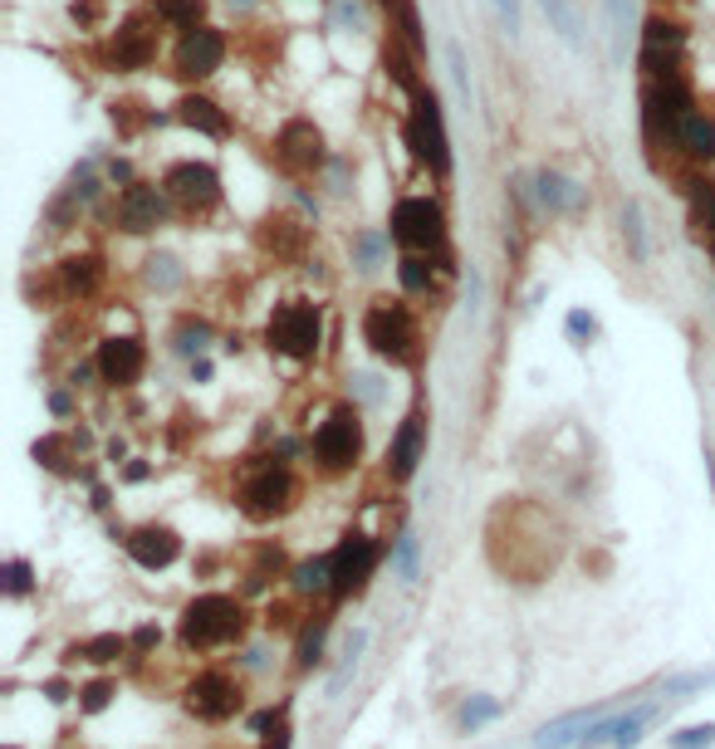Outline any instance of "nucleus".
<instances>
[{
	"label": "nucleus",
	"instance_id": "nucleus-1",
	"mask_svg": "<svg viewBox=\"0 0 715 749\" xmlns=\"http://www.w3.org/2000/svg\"><path fill=\"white\" fill-rule=\"evenodd\" d=\"M245 632V612L235 598L225 593H201L197 603L181 612V642L197 646V652H211V646H225Z\"/></svg>",
	"mask_w": 715,
	"mask_h": 749
},
{
	"label": "nucleus",
	"instance_id": "nucleus-2",
	"mask_svg": "<svg viewBox=\"0 0 715 749\" xmlns=\"http://www.w3.org/2000/svg\"><path fill=\"white\" fill-rule=\"evenodd\" d=\"M362 338L378 358L388 362H417V319L407 304H392V299H372L368 314H362Z\"/></svg>",
	"mask_w": 715,
	"mask_h": 749
},
{
	"label": "nucleus",
	"instance_id": "nucleus-3",
	"mask_svg": "<svg viewBox=\"0 0 715 749\" xmlns=\"http://www.w3.org/2000/svg\"><path fill=\"white\" fill-rule=\"evenodd\" d=\"M407 143L412 152L422 157L437 177L451 172V138H446V123H441V104L431 88H417L412 94V118H407Z\"/></svg>",
	"mask_w": 715,
	"mask_h": 749
},
{
	"label": "nucleus",
	"instance_id": "nucleus-4",
	"mask_svg": "<svg viewBox=\"0 0 715 749\" xmlns=\"http://www.w3.org/2000/svg\"><path fill=\"white\" fill-rule=\"evenodd\" d=\"M392 241L412 250V255L441 250V241H446V211L431 197H402L392 207Z\"/></svg>",
	"mask_w": 715,
	"mask_h": 749
},
{
	"label": "nucleus",
	"instance_id": "nucleus-5",
	"mask_svg": "<svg viewBox=\"0 0 715 749\" xmlns=\"http://www.w3.org/2000/svg\"><path fill=\"white\" fill-rule=\"evenodd\" d=\"M319 334H324L319 304H304V299L280 304L275 319H270V348H280L285 358H314Z\"/></svg>",
	"mask_w": 715,
	"mask_h": 749
},
{
	"label": "nucleus",
	"instance_id": "nucleus-6",
	"mask_svg": "<svg viewBox=\"0 0 715 749\" xmlns=\"http://www.w3.org/2000/svg\"><path fill=\"white\" fill-rule=\"evenodd\" d=\"M290 499H294V475H290V465L285 461H265L260 471L245 481V490H241V509L251 519H275V515H285L290 509Z\"/></svg>",
	"mask_w": 715,
	"mask_h": 749
},
{
	"label": "nucleus",
	"instance_id": "nucleus-7",
	"mask_svg": "<svg viewBox=\"0 0 715 749\" xmlns=\"http://www.w3.org/2000/svg\"><path fill=\"white\" fill-rule=\"evenodd\" d=\"M362 451V422L358 412H348V407H338L328 422L314 431V456H319L324 471H348V465L358 461Z\"/></svg>",
	"mask_w": 715,
	"mask_h": 749
},
{
	"label": "nucleus",
	"instance_id": "nucleus-8",
	"mask_svg": "<svg viewBox=\"0 0 715 749\" xmlns=\"http://www.w3.org/2000/svg\"><path fill=\"white\" fill-rule=\"evenodd\" d=\"M681 50H686V30L676 25V20H662L652 15L642 25V50H638V64L652 78H672L676 64H681Z\"/></svg>",
	"mask_w": 715,
	"mask_h": 749
},
{
	"label": "nucleus",
	"instance_id": "nucleus-9",
	"mask_svg": "<svg viewBox=\"0 0 715 749\" xmlns=\"http://www.w3.org/2000/svg\"><path fill=\"white\" fill-rule=\"evenodd\" d=\"M162 191L181 211H211L215 201H221V177H215L211 162H177L172 172H167Z\"/></svg>",
	"mask_w": 715,
	"mask_h": 749
},
{
	"label": "nucleus",
	"instance_id": "nucleus-10",
	"mask_svg": "<svg viewBox=\"0 0 715 749\" xmlns=\"http://www.w3.org/2000/svg\"><path fill=\"white\" fill-rule=\"evenodd\" d=\"M187 710L201 715V720H231L241 710V681L225 672H201L187 686Z\"/></svg>",
	"mask_w": 715,
	"mask_h": 749
},
{
	"label": "nucleus",
	"instance_id": "nucleus-11",
	"mask_svg": "<svg viewBox=\"0 0 715 749\" xmlns=\"http://www.w3.org/2000/svg\"><path fill=\"white\" fill-rule=\"evenodd\" d=\"M372 569H378V544H372L368 535H348L334 549V583H328V593L334 598L358 593V588L372 578Z\"/></svg>",
	"mask_w": 715,
	"mask_h": 749
},
{
	"label": "nucleus",
	"instance_id": "nucleus-12",
	"mask_svg": "<svg viewBox=\"0 0 715 749\" xmlns=\"http://www.w3.org/2000/svg\"><path fill=\"white\" fill-rule=\"evenodd\" d=\"M275 157L290 172H319L324 167V133L309 118H290L275 138Z\"/></svg>",
	"mask_w": 715,
	"mask_h": 749
},
{
	"label": "nucleus",
	"instance_id": "nucleus-13",
	"mask_svg": "<svg viewBox=\"0 0 715 749\" xmlns=\"http://www.w3.org/2000/svg\"><path fill=\"white\" fill-rule=\"evenodd\" d=\"M221 60H225V35L215 25L187 30L177 44V74L181 78H207V74L221 70Z\"/></svg>",
	"mask_w": 715,
	"mask_h": 749
},
{
	"label": "nucleus",
	"instance_id": "nucleus-14",
	"mask_svg": "<svg viewBox=\"0 0 715 749\" xmlns=\"http://www.w3.org/2000/svg\"><path fill=\"white\" fill-rule=\"evenodd\" d=\"M162 221H167V191L133 181V187L118 197V225H123V231L143 235V231H157Z\"/></svg>",
	"mask_w": 715,
	"mask_h": 749
},
{
	"label": "nucleus",
	"instance_id": "nucleus-15",
	"mask_svg": "<svg viewBox=\"0 0 715 749\" xmlns=\"http://www.w3.org/2000/svg\"><path fill=\"white\" fill-rule=\"evenodd\" d=\"M143 368H147V354L138 338H104L98 344V372L113 388H133L143 378Z\"/></svg>",
	"mask_w": 715,
	"mask_h": 749
},
{
	"label": "nucleus",
	"instance_id": "nucleus-16",
	"mask_svg": "<svg viewBox=\"0 0 715 749\" xmlns=\"http://www.w3.org/2000/svg\"><path fill=\"white\" fill-rule=\"evenodd\" d=\"M177 553H181V539L172 535V529H162V525H143V529H133L128 535V559L143 563V569H167Z\"/></svg>",
	"mask_w": 715,
	"mask_h": 749
},
{
	"label": "nucleus",
	"instance_id": "nucleus-17",
	"mask_svg": "<svg viewBox=\"0 0 715 749\" xmlns=\"http://www.w3.org/2000/svg\"><path fill=\"white\" fill-rule=\"evenodd\" d=\"M422 446H427V416L412 412L402 422V431L392 436V451H388V475L392 481H407V475L417 471V461H422Z\"/></svg>",
	"mask_w": 715,
	"mask_h": 749
},
{
	"label": "nucleus",
	"instance_id": "nucleus-18",
	"mask_svg": "<svg viewBox=\"0 0 715 749\" xmlns=\"http://www.w3.org/2000/svg\"><path fill=\"white\" fill-rule=\"evenodd\" d=\"M153 50H157V30L133 20V25H123L118 40H113V70H138V64L153 60Z\"/></svg>",
	"mask_w": 715,
	"mask_h": 749
},
{
	"label": "nucleus",
	"instance_id": "nucleus-19",
	"mask_svg": "<svg viewBox=\"0 0 715 749\" xmlns=\"http://www.w3.org/2000/svg\"><path fill=\"white\" fill-rule=\"evenodd\" d=\"M177 118L187 123V128L207 133V138H225V133H231V118H225V108L211 104V98H201V94H187V98H181V104H177Z\"/></svg>",
	"mask_w": 715,
	"mask_h": 749
},
{
	"label": "nucleus",
	"instance_id": "nucleus-20",
	"mask_svg": "<svg viewBox=\"0 0 715 749\" xmlns=\"http://www.w3.org/2000/svg\"><path fill=\"white\" fill-rule=\"evenodd\" d=\"M676 143L686 147L691 157H701V162H715V118L711 113H691V118L681 123Z\"/></svg>",
	"mask_w": 715,
	"mask_h": 749
},
{
	"label": "nucleus",
	"instance_id": "nucleus-21",
	"mask_svg": "<svg viewBox=\"0 0 715 749\" xmlns=\"http://www.w3.org/2000/svg\"><path fill=\"white\" fill-rule=\"evenodd\" d=\"M98 260L94 255H70V260H60V285H64V294H88L98 285Z\"/></svg>",
	"mask_w": 715,
	"mask_h": 749
},
{
	"label": "nucleus",
	"instance_id": "nucleus-22",
	"mask_svg": "<svg viewBox=\"0 0 715 749\" xmlns=\"http://www.w3.org/2000/svg\"><path fill=\"white\" fill-rule=\"evenodd\" d=\"M535 187H539V201L549 211H564V207H574V201H578V187H574L569 177H559V172H539Z\"/></svg>",
	"mask_w": 715,
	"mask_h": 749
},
{
	"label": "nucleus",
	"instance_id": "nucleus-23",
	"mask_svg": "<svg viewBox=\"0 0 715 749\" xmlns=\"http://www.w3.org/2000/svg\"><path fill=\"white\" fill-rule=\"evenodd\" d=\"M328 583H334V553H328V559L304 563V569L294 573V588H299V593H319V588H328Z\"/></svg>",
	"mask_w": 715,
	"mask_h": 749
},
{
	"label": "nucleus",
	"instance_id": "nucleus-24",
	"mask_svg": "<svg viewBox=\"0 0 715 749\" xmlns=\"http://www.w3.org/2000/svg\"><path fill=\"white\" fill-rule=\"evenodd\" d=\"M397 275H402L407 294H427L431 289V260L427 255H407L402 265H397Z\"/></svg>",
	"mask_w": 715,
	"mask_h": 749
},
{
	"label": "nucleus",
	"instance_id": "nucleus-25",
	"mask_svg": "<svg viewBox=\"0 0 715 749\" xmlns=\"http://www.w3.org/2000/svg\"><path fill=\"white\" fill-rule=\"evenodd\" d=\"M544 15H549V25L559 30L564 40H578V10H574V0H544Z\"/></svg>",
	"mask_w": 715,
	"mask_h": 749
},
{
	"label": "nucleus",
	"instance_id": "nucleus-26",
	"mask_svg": "<svg viewBox=\"0 0 715 749\" xmlns=\"http://www.w3.org/2000/svg\"><path fill=\"white\" fill-rule=\"evenodd\" d=\"M622 235L632 245V260H646V225H642V201H628L622 211Z\"/></svg>",
	"mask_w": 715,
	"mask_h": 749
},
{
	"label": "nucleus",
	"instance_id": "nucleus-27",
	"mask_svg": "<svg viewBox=\"0 0 715 749\" xmlns=\"http://www.w3.org/2000/svg\"><path fill=\"white\" fill-rule=\"evenodd\" d=\"M162 20L187 35V30H197V20H201V0H162Z\"/></svg>",
	"mask_w": 715,
	"mask_h": 749
},
{
	"label": "nucleus",
	"instance_id": "nucleus-28",
	"mask_svg": "<svg viewBox=\"0 0 715 749\" xmlns=\"http://www.w3.org/2000/svg\"><path fill=\"white\" fill-rule=\"evenodd\" d=\"M70 441L64 436H44V441H35V461H44L50 471H70Z\"/></svg>",
	"mask_w": 715,
	"mask_h": 749
},
{
	"label": "nucleus",
	"instance_id": "nucleus-29",
	"mask_svg": "<svg viewBox=\"0 0 715 749\" xmlns=\"http://www.w3.org/2000/svg\"><path fill=\"white\" fill-rule=\"evenodd\" d=\"M446 60H451V84H456L461 104H465V113H471V78H465V54H461V44H451Z\"/></svg>",
	"mask_w": 715,
	"mask_h": 749
},
{
	"label": "nucleus",
	"instance_id": "nucleus-30",
	"mask_svg": "<svg viewBox=\"0 0 715 749\" xmlns=\"http://www.w3.org/2000/svg\"><path fill=\"white\" fill-rule=\"evenodd\" d=\"M715 745V725H691V730L672 735V749H711Z\"/></svg>",
	"mask_w": 715,
	"mask_h": 749
},
{
	"label": "nucleus",
	"instance_id": "nucleus-31",
	"mask_svg": "<svg viewBox=\"0 0 715 749\" xmlns=\"http://www.w3.org/2000/svg\"><path fill=\"white\" fill-rule=\"evenodd\" d=\"M123 646H128V642H123V637H113V632H108V637H94V642H84V656H88V662H113V656H123Z\"/></svg>",
	"mask_w": 715,
	"mask_h": 749
},
{
	"label": "nucleus",
	"instance_id": "nucleus-32",
	"mask_svg": "<svg viewBox=\"0 0 715 749\" xmlns=\"http://www.w3.org/2000/svg\"><path fill=\"white\" fill-rule=\"evenodd\" d=\"M495 6V15H501V25H505V35L515 40L519 30H525V10H519V0H491Z\"/></svg>",
	"mask_w": 715,
	"mask_h": 749
},
{
	"label": "nucleus",
	"instance_id": "nucleus-33",
	"mask_svg": "<svg viewBox=\"0 0 715 749\" xmlns=\"http://www.w3.org/2000/svg\"><path fill=\"white\" fill-rule=\"evenodd\" d=\"M608 20H612V50L622 54V35H628V0H608Z\"/></svg>",
	"mask_w": 715,
	"mask_h": 749
},
{
	"label": "nucleus",
	"instance_id": "nucleus-34",
	"mask_svg": "<svg viewBox=\"0 0 715 749\" xmlns=\"http://www.w3.org/2000/svg\"><path fill=\"white\" fill-rule=\"evenodd\" d=\"M495 715H501V706H491V700H471V706L461 710V725H465V730H475V725L495 720Z\"/></svg>",
	"mask_w": 715,
	"mask_h": 749
},
{
	"label": "nucleus",
	"instance_id": "nucleus-35",
	"mask_svg": "<svg viewBox=\"0 0 715 749\" xmlns=\"http://www.w3.org/2000/svg\"><path fill=\"white\" fill-rule=\"evenodd\" d=\"M397 573H402V578H417V544H412V535L397 539Z\"/></svg>",
	"mask_w": 715,
	"mask_h": 749
},
{
	"label": "nucleus",
	"instance_id": "nucleus-36",
	"mask_svg": "<svg viewBox=\"0 0 715 749\" xmlns=\"http://www.w3.org/2000/svg\"><path fill=\"white\" fill-rule=\"evenodd\" d=\"M6 588H10V593H30V563L25 559H10L6 563Z\"/></svg>",
	"mask_w": 715,
	"mask_h": 749
},
{
	"label": "nucleus",
	"instance_id": "nucleus-37",
	"mask_svg": "<svg viewBox=\"0 0 715 749\" xmlns=\"http://www.w3.org/2000/svg\"><path fill=\"white\" fill-rule=\"evenodd\" d=\"M201 348H207V328H181L177 334V354H201Z\"/></svg>",
	"mask_w": 715,
	"mask_h": 749
},
{
	"label": "nucleus",
	"instance_id": "nucleus-38",
	"mask_svg": "<svg viewBox=\"0 0 715 749\" xmlns=\"http://www.w3.org/2000/svg\"><path fill=\"white\" fill-rule=\"evenodd\" d=\"M569 334H574V338H593V334H598V319H593V314H583V309H574V314H569Z\"/></svg>",
	"mask_w": 715,
	"mask_h": 749
},
{
	"label": "nucleus",
	"instance_id": "nucleus-39",
	"mask_svg": "<svg viewBox=\"0 0 715 749\" xmlns=\"http://www.w3.org/2000/svg\"><path fill=\"white\" fill-rule=\"evenodd\" d=\"M108 696H113L108 686H88V690H84V710H104V706H108Z\"/></svg>",
	"mask_w": 715,
	"mask_h": 749
},
{
	"label": "nucleus",
	"instance_id": "nucleus-40",
	"mask_svg": "<svg viewBox=\"0 0 715 749\" xmlns=\"http://www.w3.org/2000/svg\"><path fill=\"white\" fill-rule=\"evenodd\" d=\"M701 215H706V225L715 231V181H711L706 191H701Z\"/></svg>",
	"mask_w": 715,
	"mask_h": 749
},
{
	"label": "nucleus",
	"instance_id": "nucleus-41",
	"mask_svg": "<svg viewBox=\"0 0 715 749\" xmlns=\"http://www.w3.org/2000/svg\"><path fill=\"white\" fill-rule=\"evenodd\" d=\"M133 642H138V646H153V642H157V627H143V632H138V637H133Z\"/></svg>",
	"mask_w": 715,
	"mask_h": 749
}]
</instances>
